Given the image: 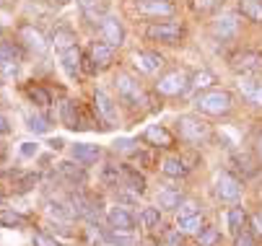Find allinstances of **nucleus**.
Here are the masks:
<instances>
[{
  "label": "nucleus",
  "mask_w": 262,
  "mask_h": 246,
  "mask_svg": "<svg viewBox=\"0 0 262 246\" xmlns=\"http://www.w3.org/2000/svg\"><path fill=\"white\" fill-rule=\"evenodd\" d=\"M195 109L208 117H223L234 109V96L223 88H205L195 99Z\"/></svg>",
  "instance_id": "1"
},
{
  "label": "nucleus",
  "mask_w": 262,
  "mask_h": 246,
  "mask_svg": "<svg viewBox=\"0 0 262 246\" xmlns=\"http://www.w3.org/2000/svg\"><path fill=\"white\" fill-rule=\"evenodd\" d=\"M177 130H179L182 140H187V143H192L198 148L210 140V125L198 114H182L177 119Z\"/></svg>",
  "instance_id": "2"
},
{
  "label": "nucleus",
  "mask_w": 262,
  "mask_h": 246,
  "mask_svg": "<svg viewBox=\"0 0 262 246\" xmlns=\"http://www.w3.org/2000/svg\"><path fill=\"white\" fill-rule=\"evenodd\" d=\"M145 37L151 42H164V44H177L184 37V29L174 21H156L145 29Z\"/></svg>",
  "instance_id": "3"
},
{
  "label": "nucleus",
  "mask_w": 262,
  "mask_h": 246,
  "mask_svg": "<svg viewBox=\"0 0 262 246\" xmlns=\"http://www.w3.org/2000/svg\"><path fill=\"white\" fill-rule=\"evenodd\" d=\"M231 70L239 76H259L262 73V52L242 50V52L231 55Z\"/></svg>",
  "instance_id": "4"
},
{
  "label": "nucleus",
  "mask_w": 262,
  "mask_h": 246,
  "mask_svg": "<svg viewBox=\"0 0 262 246\" xmlns=\"http://www.w3.org/2000/svg\"><path fill=\"white\" fill-rule=\"evenodd\" d=\"M187 88H190V76H187L184 70H169V73H164L156 83V91L161 96H179Z\"/></svg>",
  "instance_id": "5"
},
{
  "label": "nucleus",
  "mask_w": 262,
  "mask_h": 246,
  "mask_svg": "<svg viewBox=\"0 0 262 246\" xmlns=\"http://www.w3.org/2000/svg\"><path fill=\"white\" fill-rule=\"evenodd\" d=\"M115 88H117L120 99H122L125 104H130V107H140V104H145V93H143L140 83H138L133 76L120 73L117 81H115Z\"/></svg>",
  "instance_id": "6"
},
{
  "label": "nucleus",
  "mask_w": 262,
  "mask_h": 246,
  "mask_svg": "<svg viewBox=\"0 0 262 246\" xmlns=\"http://www.w3.org/2000/svg\"><path fill=\"white\" fill-rule=\"evenodd\" d=\"M215 194H218V200H221V202L236 205V202H239V197H242V182L234 177V174L223 171L221 177H218V182H215Z\"/></svg>",
  "instance_id": "7"
},
{
  "label": "nucleus",
  "mask_w": 262,
  "mask_h": 246,
  "mask_svg": "<svg viewBox=\"0 0 262 246\" xmlns=\"http://www.w3.org/2000/svg\"><path fill=\"white\" fill-rule=\"evenodd\" d=\"M18 39H21V44L26 47V50H31V52H36V55H45L47 52V37L36 29L34 23H21L18 26Z\"/></svg>",
  "instance_id": "8"
},
{
  "label": "nucleus",
  "mask_w": 262,
  "mask_h": 246,
  "mask_svg": "<svg viewBox=\"0 0 262 246\" xmlns=\"http://www.w3.org/2000/svg\"><path fill=\"white\" fill-rule=\"evenodd\" d=\"M101 37H104V42L112 47V50H117V47H122L125 44V26H122V21L117 18V16H104L101 18Z\"/></svg>",
  "instance_id": "9"
},
{
  "label": "nucleus",
  "mask_w": 262,
  "mask_h": 246,
  "mask_svg": "<svg viewBox=\"0 0 262 246\" xmlns=\"http://www.w3.org/2000/svg\"><path fill=\"white\" fill-rule=\"evenodd\" d=\"M239 34V18L234 13H223L213 21V37L218 42H229Z\"/></svg>",
  "instance_id": "10"
},
{
  "label": "nucleus",
  "mask_w": 262,
  "mask_h": 246,
  "mask_svg": "<svg viewBox=\"0 0 262 246\" xmlns=\"http://www.w3.org/2000/svg\"><path fill=\"white\" fill-rule=\"evenodd\" d=\"M135 8H138L140 16H148V18L174 16V3L171 0H138Z\"/></svg>",
  "instance_id": "11"
},
{
  "label": "nucleus",
  "mask_w": 262,
  "mask_h": 246,
  "mask_svg": "<svg viewBox=\"0 0 262 246\" xmlns=\"http://www.w3.org/2000/svg\"><path fill=\"white\" fill-rule=\"evenodd\" d=\"M106 223H109V228L122 231V233H133V231H135V218L127 213V207H122V205L109 207V213H106Z\"/></svg>",
  "instance_id": "12"
},
{
  "label": "nucleus",
  "mask_w": 262,
  "mask_h": 246,
  "mask_svg": "<svg viewBox=\"0 0 262 246\" xmlns=\"http://www.w3.org/2000/svg\"><path fill=\"white\" fill-rule=\"evenodd\" d=\"M94 109H96L99 119H104L109 127L117 122V109H115V104H112V99H109L104 91H96V96H94Z\"/></svg>",
  "instance_id": "13"
},
{
  "label": "nucleus",
  "mask_w": 262,
  "mask_h": 246,
  "mask_svg": "<svg viewBox=\"0 0 262 246\" xmlns=\"http://www.w3.org/2000/svg\"><path fill=\"white\" fill-rule=\"evenodd\" d=\"M81 50H78V44L76 47H68V50H62L60 52V62H62V70L70 76V78H78L83 70H81Z\"/></svg>",
  "instance_id": "14"
},
{
  "label": "nucleus",
  "mask_w": 262,
  "mask_h": 246,
  "mask_svg": "<svg viewBox=\"0 0 262 246\" xmlns=\"http://www.w3.org/2000/svg\"><path fill=\"white\" fill-rule=\"evenodd\" d=\"M143 137H145V143H151L154 148H171L174 145V135L161 125H151L143 132Z\"/></svg>",
  "instance_id": "15"
},
{
  "label": "nucleus",
  "mask_w": 262,
  "mask_h": 246,
  "mask_svg": "<svg viewBox=\"0 0 262 246\" xmlns=\"http://www.w3.org/2000/svg\"><path fill=\"white\" fill-rule=\"evenodd\" d=\"M60 117H62V125H65L68 130H83V127H86V119L81 117V107H78L76 101H65Z\"/></svg>",
  "instance_id": "16"
},
{
  "label": "nucleus",
  "mask_w": 262,
  "mask_h": 246,
  "mask_svg": "<svg viewBox=\"0 0 262 246\" xmlns=\"http://www.w3.org/2000/svg\"><path fill=\"white\" fill-rule=\"evenodd\" d=\"M70 156L76 158L78 163H83V166H91V163H96L101 158V148L91 145V143H76L70 148Z\"/></svg>",
  "instance_id": "17"
},
{
  "label": "nucleus",
  "mask_w": 262,
  "mask_h": 246,
  "mask_svg": "<svg viewBox=\"0 0 262 246\" xmlns=\"http://www.w3.org/2000/svg\"><path fill=\"white\" fill-rule=\"evenodd\" d=\"M89 55L94 60V65L101 70V67H109L112 62H115V50H112L106 42H91L89 47Z\"/></svg>",
  "instance_id": "18"
},
{
  "label": "nucleus",
  "mask_w": 262,
  "mask_h": 246,
  "mask_svg": "<svg viewBox=\"0 0 262 246\" xmlns=\"http://www.w3.org/2000/svg\"><path fill=\"white\" fill-rule=\"evenodd\" d=\"M244 99L254 107H262V78H252V76H244L242 83H239Z\"/></svg>",
  "instance_id": "19"
},
{
  "label": "nucleus",
  "mask_w": 262,
  "mask_h": 246,
  "mask_svg": "<svg viewBox=\"0 0 262 246\" xmlns=\"http://www.w3.org/2000/svg\"><path fill=\"white\" fill-rule=\"evenodd\" d=\"M161 65H164V57L159 52H138L135 55V67L140 70V73H145V76L161 70Z\"/></svg>",
  "instance_id": "20"
},
{
  "label": "nucleus",
  "mask_w": 262,
  "mask_h": 246,
  "mask_svg": "<svg viewBox=\"0 0 262 246\" xmlns=\"http://www.w3.org/2000/svg\"><path fill=\"white\" fill-rule=\"evenodd\" d=\"M78 8L91 23H101L106 16V0H78Z\"/></svg>",
  "instance_id": "21"
},
{
  "label": "nucleus",
  "mask_w": 262,
  "mask_h": 246,
  "mask_svg": "<svg viewBox=\"0 0 262 246\" xmlns=\"http://www.w3.org/2000/svg\"><path fill=\"white\" fill-rule=\"evenodd\" d=\"M161 171L166 174V177H171V179H182V177H187V174H190V168H187V163H184L179 156L164 158V161H161Z\"/></svg>",
  "instance_id": "22"
},
{
  "label": "nucleus",
  "mask_w": 262,
  "mask_h": 246,
  "mask_svg": "<svg viewBox=\"0 0 262 246\" xmlns=\"http://www.w3.org/2000/svg\"><path fill=\"white\" fill-rule=\"evenodd\" d=\"M226 220H229V231L236 236V233H242L244 231V226H247V210L242 207V205H234V207H229L226 210Z\"/></svg>",
  "instance_id": "23"
},
{
  "label": "nucleus",
  "mask_w": 262,
  "mask_h": 246,
  "mask_svg": "<svg viewBox=\"0 0 262 246\" xmlns=\"http://www.w3.org/2000/svg\"><path fill=\"white\" fill-rule=\"evenodd\" d=\"M177 231L182 233V236H198L200 233V228L205 226V218L200 215V213H195V215H187V218H179L177 220Z\"/></svg>",
  "instance_id": "24"
},
{
  "label": "nucleus",
  "mask_w": 262,
  "mask_h": 246,
  "mask_svg": "<svg viewBox=\"0 0 262 246\" xmlns=\"http://www.w3.org/2000/svg\"><path fill=\"white\" fill-rule=\"evenodd\" d=\"M239 13L252 23H262V0H239Z\"/></svg>",
  "instance_id": "25"
},
{
  "label": "nucleus",
  "mask_w": 262,
  "mask_h": 246,
  "mask_svg": "<svg viewBox=\"0 0 262 246\" xmlns=\"http://www.w3.org/2000/svg\"><path fill=\"white\" fill-rule=\"evenodd\" d=\"M122 184H125L127 189L138 192V194L145 192V177H140V171H135V168H130V166L122 168Z\"/></svg>",
  "instance_id": "26"
},
{
  "label": "nucleus",
  "mask_w": 262,
  "mask_h": 246,
  "mask_svg": "<svg viewBox=\"0 0 262 246\" xmlns=\"http://www.w3.org/2000/svg\"><path fill=\"white\" fill-rule=\"evenodd\" d=\"M140 223H143V228H145V231H151V233L164 231L161 213H159L156 207H143V213H140Z\"/></svg>",
  "instance_id": "27"
},
{
  "label": "nucleus",
  "mask_w": 262,
  "mask_h": 246,
  "mask_svg": "<svg viewBox=\"0 0 262 246\" xmlns=\"http://www.w3.org/2000/svg\"><path fill=\"white\" fill-rule=\"evenodd\" d=\"M26 96H29V101L34 104V107H42V109L52 104L50 91H47V88H42V86H29V88H26Z\"/></svg>",
  "instance_id": "28"
},
{
  "label": "nucleus",
  "mask_w": 262,
  "mask_h": 246,
  "mask_svg": "<svg viewBox=\"0 0 262 246\" xmlns=\"http://www.w3.org/2000/svg\"><path fill=\"white\" fill-rule=\"evenodd\" d=\"M182 200H184V197H182V192H177V189H161V192H159V205H161V210H177Z\"/></svg>",
  "instance_id": "29"
},
{
  "label": "nucleus",
  "mask_w": 262,
  "mask_h": 246,
  "mask_svg": "<svg viewBox=\"0 0 262 246\" xmlns=\"http://www.w3.org/2000/svg\"><path fill=\"white\" fill-rule=\"evenodd\" d=\"M76 34H73L70 29H65V26H60L57 31H55V47H57V52H62V50H68V47H76Z\"/></svg>",
  "instance_id": "30"
},
{
  "label": "nucleus",
  "mask_w": 262,
  "mask_h": 246,
  "mask_svg": "<svg viewBox=\"0 0 262 246\" xmlns=\"http://www.w3.org/2000/svg\"><path fill=\"white\" fill-rule=\"evenodd\" d=\"M0 226H3V228H24L26 218L18 215L16 210H0Z\"/></svg>",
  "instance_id": "31"
},
{
  "label": "nucleus",
  "mask_w": 262,
  "mask_h": 246,
  "mask_svg": "<svg viewBox=\"0 0 262 246\" xmlns=\"http://www.w3.org/2000/svg\"><path fill=\"white\" fill-rule=\"evenodd\" d=\"M215 83V76L210 73V70H200V73H195L192 78H190V88H195V91H205V88H210Z\"/></svg>",
  "instance_id": "32"
},
{
  "label": "nucleus",
  "mask_w": 262,
  "mask_h": 246,
  "mask_svg": "<svg viewBox=\"0 0 262 246\" xmlns=\"http://www.w3.org/2000/svg\"><path fill=\"white\" fill-rule=\"evenodd\" d=\"M26 125H29V130L36 132V135H45V132H50V127H52L45 114H29V117H26Z\"/></svg>",
  "instance_id": "33"
},
{
  "label": "nucleus",
  "mask_w": 262,
  "mask_h": 246,
  "mask_svg": "<svg viewBox=\"0 0 262 246\" xmlns=\"http://www.w3.org/2000/svg\"><path fill=\"white\" fill-rule=\"evenodd\" d=\"M221 3H223V0H190V8H192L198 16H208V13L218 11Z\"/></svg>",
  "instance_id": "34"
},
{
  "label": "nucleus",
  "mask_w": 262,
  "mask_h": 246,
  "mask_svg": "<svg viewBox=\"0 0 262 246\" xmlns=\"http://www.w3.org/2000/svg\"><path fill=\"white\" fill-rule=\"evenodd\" d=\"M60 171L65 174V177L73 182V184H83L86 182V171L83 168H76L70 161H65V163H60Z\"/></svg>",
  "instance_id": "35"
},
{
  "label": "nucleus",
  "mask_w": 262,
  "mask_h": 246,
  "mask_svg": "<svg viewBox=\"0 0 262 246\" xmlns=\"http://www.w3.org/2000/svg\"><path fill=\"white\" fill-rule=\"evenodd\" d=\"M104 238L109 241V243H120V246H130L133 243V233H122V231H106L104 233Z\"/></svg>",
  "instance_id": "36"
},
{
  "label": "nucleus",
  "mask_w": 262,
  "mask_h": 246,
  "mask_svg": "<svg viewBox=\"0 0 262 246\" xmlns=\"http://www.w3.org/2000/svg\"><path fill=\"white\" fill-rule=\"evenodd\" d=\"M198 207H200V205H198V200H182V202H179V207H177V215H179V218L195 215V213H200Z\"/></svg>",
  "instance_id": "37"
},
{
  "label": "nucleus",
  "mask_w": 262,
  "mask_h": 246,
  "mask_svg": "<svg viewBox=\"0 0 262 246\" xmlns=\"http://www.w3.org/2000/svg\"><path fill=\"white\" fill-rule=\"evenodd\" d=\"M215 238H218V231H215V228H210V226H203V228H200V233H198L200 246H213V243H215Z\"/></svg>",
  "instance_id": "38"
},
{
  "label": "nucleus",
  "mask_w": 262,
  "mask_h": 246,
  "mask_svg": "<svg viewBox=\"0 0 262 246\" xmlns=\"http://www.w3.org/2000/svg\"><path fill=\"white\" fill-rule=\"evenodd\" d=\"M50 215L57 218V220H68L73 213H70V210H68L62 202H50Z\"/></svg>",
  "instance_id": "39"
},
{
  "label": "nucleus",
  "mask_w": 262,
  "mask_h": 246,
  "mask_svg": "<svg viewBox=\"0 0 262 246\" xmlns=\"http://www.w3.org/2000/svg\"><path fill=\"white\" fill-rule=\"evenodd\" d=\"M31 241H34V246H62L57 238H52L50 233H42V231H39V233H34Z\"/></svg>",
  "instance_id": "40"
},
{
  "label": "nucleus",
  "mask_w": 262,
  "mask_h": 246,
  "mask_svg": "<svg viewBox=\"0 0 262 246\" xmlns=\"http://www.w3.org/2000/svg\"><path fill=\"white\" fill-rule=\"evenodd\" d=\"M234 246H257V241H254V236L249 231H242V233H236Z\"/></svg>",
  "instance_id": "41"
},
{
  "label": "nucleus",
  "mask_w": 262,
  "mask_h": 246,
  "mask_svg": "<svg viewBox=\"0 0 262 246\" xmlns=\"http://www.w3.org/2000/svg\"><path fill=\"white\" fill-rule=\"evenodd\" d=\"M36 153H39V145H34V143H24V145H21V156L31 158V156H36Z\"/></svg>",
  "instance_id": "42"
},
{
  "label": "nucleus",
  "mask_w": 262,
  "mask_h": 246,
  "mask_svg": "<svg viewBox=\"0 0 262 246\" xmlns=\"http://www.w3.org/2000/svg\"><path fill=\"white\" fill-rule=\"evenodd\" d=\"M34 184H36V177H34V174H29V177H24V182L18 184V192H29Z\"/></svg>",
  "instance_id": "43"
},
{
  "label": "nucleus",
  "mask_w": 262,
  "mask_h": 246,
  "mask_svg": "<svg viewBox=\"0 0 262 246\" xmlns=\"http://www.w3.org/2000/svg\"><path fill=\"white\" fill-rule=\"evenodd\" d=\"M133 140H117V143H115V151L117 153H127V151H133Z\"/></svg>",
  "instance_id": "44"
},
{
  "label": "nucleus",
  "mask_w": 262,
  "mask_h": 246,
  "mask_svg": "<svg viewBox=\"0 0 262 246\" xmlns=\"http://www.w3.org/2000/svg\"><path fill=\"white\" fill-rule=\"evenodd\" d=\"M252 228H254V233H257V236H262V213H257V215H254Z\"/></svg>",
  "instance_id": "45"
},
{
  "label": "nucleus",
  "mask_w": 262,
  "mask_h": 246,
  "mask_svg": "<svg viewBox=\"0 0 262 246\" xmlns=\"http://www.w3.org/2000/svg\"><path fill=\"white\" fill-rule=\"evenodd\" d=\"M8 132H11V122L0 114V135H8Z\"/></svg>",
  "instance_id": "46"
},
{
  "label": "nucleus",
  "mask_w": 262,
  "mask_h": 246,
  "mask_svg": "<svg viewBox=\"0 0 262 246\" xmlns=\"http://www.w3.org/2000/svg\"><path fill=\"white\" fill-rule=\"evenodd\" d=\"M47 145H50V148H55V151H60V148H62V140H50Z\"/></svg>",
  "instance_id": "47"
},
{
  "label": "nucleus",
  "mask_w": 262,
  "mask_h": 246,
  "mask_svg": "<svg viewBox=\"0 0 262 246\" xmlns=\"http://www.w3.org/2000/svg\"><path fill=\"white\" fill-rule=\"evenodd\" d=\"M257 156H259V161H262V135L257 137Z\"/></svg>",
  "instance_id": "48"
},
{
  "label": "nucleus",
  "mask_w": 262,
  "mask_h": 246,
  "mask_svg": "<svg viewBox=\"0 0 262 246\" xmlns=\"http://www.w3.org/2000/svg\"><path fill=\"white\" fill-rule=\"evenodd\" d=\"M57 3H60V6H68V3H70V0H57Z\"/></svg>",
  "instance_id": "49"
},
{
  "label": "nucleus",
  "mask_w": 262,
  "mask_h": 246,
  "mask_svg": "<svg viewBox=\"0 0 262 246\" xmlns=\"http://www.w3.org/2000/svg\"><path fill=\"white\" fill-rule=\"evenodd\" d=\"M0 200H3V197H0Z\"/></svg>",
  "instance_id": "50"
}]
</instances>
